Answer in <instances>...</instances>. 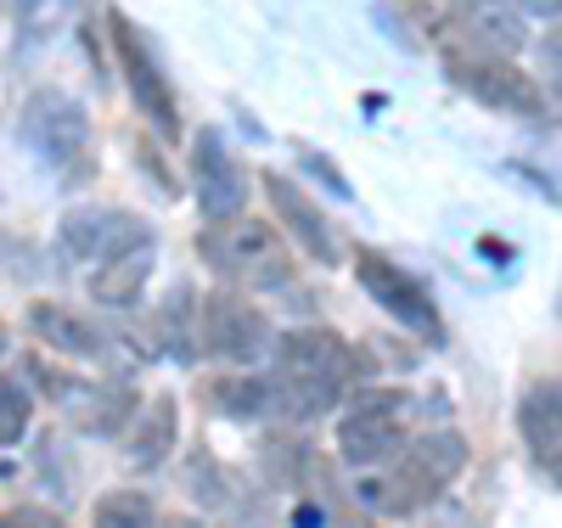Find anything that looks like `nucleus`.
I'll list each match as a JSON object with an SVG mask.
<instances>
[{"label": "nucleus", "mask_w": 562, "mask_h": 528, "mask_svg": "<svg viewBox=\"0 0 562 528\" xmlns=\"http://www.w3.org/2000/svg\"><path fill=\"white\" fill-rule=\"evenodd\" d=\"M276 371H270V416L281 411L288 422H315L326 416L355 382V349L326 326H299L281 332L270 344Z\"/></svg>", "instance_id": "nucleus-1"}, {"label": "nucleus", "mask_w": 562, "mask_h": 528, "mask_svg": "<svg viewBox=\"0 0 562 528\" xmlns=\"http://www.w3.org/2000/svg\"><path fill=\"white\" fill-rule=\"evenodd\" d=\"M467 467V439L461 434H411L389 461H383V478H371L360 490L371 512H394V517H411L422 506H434Z\"/></svg>", "instance_id": "nucleus-2"}, {"label": "nucleus", "mask_w": 562, "mask_h": 528, "mask_svg": "<svg viewBox=\"0 0 562 528\" xmlns=\"http://www.w3.org/2000/svg\"><path fill=\"white\" fill-rule=\"evenodd\" d=\"M198 254L214 276L231 287H293V259H288V236H276L259 220H220L198 236Z\"/></svg>", "instance_id": "nucleus-3"}, {"label": "nucleus", "mask_w": 562, "mask_h": 528, "mask_svg": "<svg viewBox=\"0 0 562 528\" xmlns=\"http://www.w3.org/2000/svg\"><path fill=\"white\" fill-rule=\"evenodd\" d=\"M411 434H416V394H405V389H371L338 422V456L355 472H371V467H383Z\"/></svg>", "instance_id": "nucleus-4"}, {"label": "nucleus", "mask_w": 562, "mask_h": 528, "mask_svg": "<svg viewBox=\"0 0 562 528\" xmlns=\"http://www.w3.org/2000/svg\"><path fill=\"white\" fill-rule=\"evenodd\" d=\"M198 332H203V349L231 360V366H254L276 344L270 315L243 293V287H220V293H209L203 310H198Z\"/></svg>", "instance_id": "nucleus-5"}, {"label": "nucleus", "mask_w": 562, "mask_h": 528, "mask_svg": "<svg viewBox=\"0 0 562 528\" xmlns=\"http://www.w3.org/2000/svg\"><path fill=\"white\" fill-rule=\"evenodd\" d=\"M355 276H360V287H366V299H371V304H383V310H389L405 332H416L422 344L445 349V315L434 310L428 287H422L411 270H400L394 259H383V254L360 248V254H355Z\"/></svg>", "instance_id": "nucleus-6"}, {"label": "nucleus", "mask_w": 562, "mask_h": 528, "mask_svg": "<svg viewBox=\"0 0 562 528\" xmlns=\"http://www.w3.org/2000/svg\"><path fill=\"white\" fill-rule=\"evenodd\" d=\"M450 79L479 96L484 108L495 113H518V119H546V96L540 85L512 63V57H495V52H479V45H461V52H450Z\"/></svg>", "instance_id": "nucleus-7"}, {"label": "nucleus", "mask_w": 562, "mask_h": 528, "mask_svg": "<svg viewBox=\"0 0 562 528\" xmlns=\"http://www.w3.org/2000/svg\"><path fill=\"white\" fill-rule=\"evenodd\" d=\"M18 135L40 153V164L52 169H79L85 164V147H90V113L63 90H34L23 102V119H18Z\"/></svg>", "instance_id": "nucleus-8"}, {"label": "nucleus", "mask_w": 562, "mask_h": 528, "mask_svg": "<svg viewBox=\"0 0 562 528\" xmlns=\"http://www.w3.org/2000/svg\"><path fill=\"white\" fill-rule=\"evenodd\" d=\"M108 34H113V57H119V68H124V85H130V96H135L140 119H153V130H158L164 141H180L175 90H169V79H164V68H158V57H153V45L130 29V18H108Z\"/></svg>", "instance_id": "nucleus-9"}, {"label": "nucleus", "mask_w": 562, "mask_h": 528, "mask_svg": "<svg viewBox=\"0 0 562 528\" xmlns=\"http://www.w3.org/2000/svg\"><path fill=\"white\" fill-rule=\"evenodd\" d=\"M147 236H153L147 220L130 214V209H113V203H85V209L63 214V225H57L63 254L79 259V265H102V259H113L135 243H147Z\"/></svg>", "instance_id": "nucleus-10"}, {"label": "nucleus", "mask_w": 562, "mask_h": 528, "mask_svg": "<svg viewBox=\"0 0 562 528\" xmlns=\"http://www.w3.org/2000/svg\"><path fill=\"white\" fill-rule=\"evenodd\" d=\"M192 191H198V209H203L209 225L237 220L248 209V169H243L237 153H225L220 130L192 135Z\"/></svg>", "instance_id": "nucleus-11"}, {"label": "nucleus", "mask_w": 562, "mask_h": 528, "mask_svg": "<svg viewBox=\"0 0 562 528\" xmlns=\"http://www.w3.org/2000/svg\"><path fill=\"white\" fill-rule=\"evenodd\" d=\"M259 186H265V198H270V209H276L281 231H288V243H299V248H304L310 259H321V265H338V236H333L326 214L304 198V191H299L293 180H281L276 169H265V175H259Z\"/></svg>", "instance_id": "nucleus-12"}, {"label": "nucleus", "mask_w": 562, "mask_h": 528, "mask_svg": "<svg viewBox=\"0 0 562 528\" xmlns=\"http://www.w3.org/2000/svg\"><path fill=\"white\" fill-rule=\"evenodd\" d=\"M518 434H524L535 467L557 478V467H562V389H557V377L529 382V394L518 405Z\"/></svg>", "instance_id": "nucleus-13"}, {"label": "nucleus", "mask_w": 562, "mask_h": 528, "mask_svg": "<svg viewBox=\"0 0 562 528\" xmlns=\"http://www.w3.org/2000/svg\"><path fill=\"white\" fill-rule=\"evenodd\" d=\"M153 259H158V243L147 236V243H135V248H124V254H113L102 265H90V299L108 304V310H130L140 299V287H147V276H153Z\"/></svg>", "instance_id": "nucleus-14"}, {"label": "nucleus", "mask_w": 562, "mask_h": 528, "mask_svg": "<svg viewBox=\"0 0 562 528\" xmlns=\"http://www.w3.org/2000/svg\"><path fill=\"white\" fill-rule=\"evenodd\" d=\"M180 405H175V394H153V405L135 416V427H130V439H124V467L130 472H158L164 461H169V450H175V434H180Z\"/></svg>", "instance_id": "nucleus-15"}, {"label": "nucleus", "mask_w": 562, "mask_h": 528, "mask_svg": "<svg viewBox=\"0 0 562 528\" xmlns=\"http://www.w3.org/2000/svg\"><path fill=\"white\" fill-rule=\"evenodd\" d=\"M461 40L479 45V52H495V57H518L524 52V18L506 0H473L461 12Z\"/></svg>", "instance_id": "nucleus-16"}, {"label": "nucleus", "mask_w": 562, "mask_h": 528, "mask_svg": "<svg viewBox=\"0 0 562 528\" xmlns=\"http://www.w3.org/2000/svg\"><path fill=\"white\" fill-rule=\"evenodd\" d=\"M29 326L40 332L52 349H63V355H79V360H102L108 355V338L90 321H79L74 310H63V304H29Z\"/></svg>", "instance_id": "nucleus-17"}, {"label": "nucleus", "mask_w": 562, "mask_h": 528, "mask_svg": "<svg viewBox=\"0 0 562 528\" xmlns=\"http://www.w3.org/2000/svg\"><path fill=\"white\" fill-rule=\"evenodd\" d=\"M158 338H164V349H169L180 366H192V360L203 355V338H198V293H192V287H175V293L164 299V310H158Z\"/></svg>", "instance_id": "nucleus-18"}, {"label": "nucleus", "mask_w": 562, "mask_h": 528, "mask_svg": "<svg viewBox=\"0 0 562 528\" xmlns=\"http://www.w3.org/2000/svg\"><path fill=\"white\" fill-rule=\"evenodd\" d=\"M214 405L225 416H270V377H220Z\"/></svg>", "instance_id": "nucleus-19"}, {"label": "nucleus", "mask_w": 562, "mask_h": 528, "mask_svg": "<svg viewBox=\"0 0 562 528\" xmlns=\"http://www.w3.org/2000/svg\"><path fill=\"white\" fill-rule=\"evenodd\" d=\"M29 422H34V400L23 382L0 377V445H23L29 439Z\"/></svg>", "instance_id": "nucleus-20"}, {"label": "nucleus", "mask_w": 562, "mask_h": 528, "mask_svg": "<svg viewBox=\"0 0 562 528\" xmlns=\"http://www.w3.org/2000/svg\"><path fill=\"white\" fill-rule=\"evenodd\" d=\"M153 501L147 495H135V490H113V495H102L97 501V512H90V517H97L102 528H140V523H153Z\"/></svg>", "instance_id": "nucleus-21"}, {"label": "nucleus", "mask_w": 562, "mask_h": 528, "mask_svg": "<svg viewBox=\"0 0 562 528\" xmlns=\"http://www.w3.org/2000/svg\"><path fill=\"white\" fill-rule=\"evenodd\" d=\"M12 523H57V517H52V512H34V506H29V512H12Z\"/></svg>", "instance_id": "nucleus-22"}, {"label": "nucleus", "mask_w": 562, "mask_h": 528, "mask_svg": "<svg viewBox=\"0 0 562 528\" xmlns=\"http://www.w3.org/2000/svg\"><path fill=\"white\" fill-rule=\"evenodd\" d=\"M524 7H529L535 18H557V0H524Z\"/></svg>", "instance_id": "nucleus-23"}, {"label": "nucleus", "mask_w": 562, "mask_h": 528, "mask_svg": "<svg viewBox=\"0 0 562 528\" xmlns=\"http://www.w3.org/2000/svg\"><path fill=\"white\" fill-rule=\"evenodd\" d=\"M12 349V338H7V321H0V355H7Z\"/></svg>", "instance_id": "nucleus-24"}]
</instances>
